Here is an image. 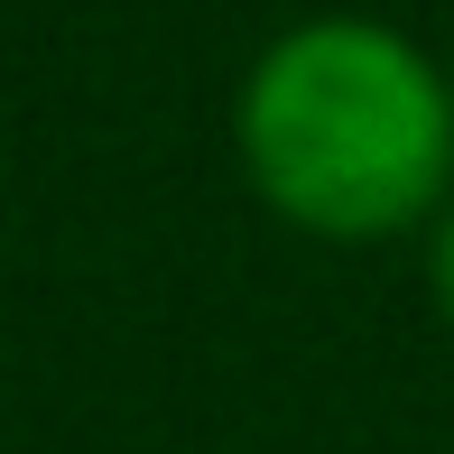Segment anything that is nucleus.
<instances>
[{
  "label": "nucleus",
  "mask_w": 454,
  "mask_h": 454,
  "mask_svg": "<svg viewBox=\"0 0 454 454\" xmlns=\"http://www.w3.org/2000/svg\"><path fill=\"white\" fill-rule=\"evenodd\" d=\"M241 158L297 232L380 241L436 214L454 176V93L408 37L306 19L241 84Z\"/></svg>",
  "instance_id": "nucleus-1"
},
{
  "label": "nucleus",
  "mask_w": 454,
  "mask_h": 454,
  "mask_svg": "<svg viewBox=\"0 0 454 454\" xmlns=\"http://www.w3.org/2000/svg\"><path fill=\"white\" fill-rule=\"evenodd\" d=\"M436 306H445V325H454V204H445V223H436Z\"/></svg>",
  "instance_id": "nucleus-2"
}]
</instances>
